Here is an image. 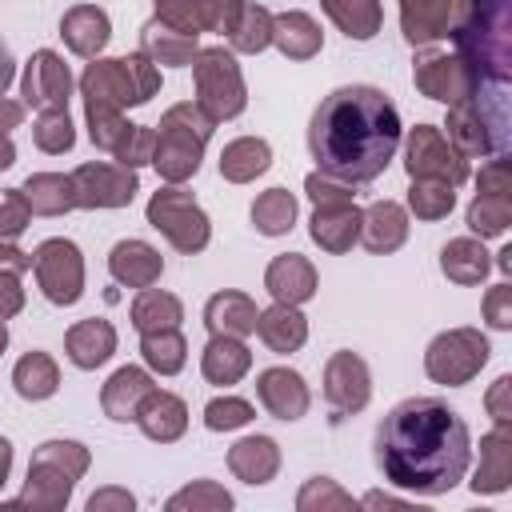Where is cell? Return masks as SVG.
<instances>
[{"label":"cell","instance_id":"1","mask_svg":"<svg viewBox=\"0 0 512 512\" xmlns=\"http://www.w3.org/2000/svg\"><path fill=\"white\" fill-rule=\"evenodd\" d=\"M376 468L388 484L416 496L452 492L472 460V436L456 408L436 396L400 400L376 428Z\"/></svg>","mask_w":512,"mask_h":512},{"label":"cell","instance_id":"2","mask_svg":"<svg viewBox=\"0 0 512 512\" xmlns=\"http://www.w3.org/2000/svg\"><path fill=\"white\" fill-rule=\"evenodd\" d=\"M396 148L400 112L388 92L372 84H344L328 92L308 120V152L316 160V172L352 188L376 180L396 156Z\"/></svg>","mask_w":512,"mask_h":512},{"label":"cell","instance_id":"3","mask_svg":"<svg viewBox=\"0 0 512 512\" xmlns=\"http://www.w3.org/2000/svg\"><path fill=\"white\" fill-rule=\"evenodd\" d=\"M456 56L472 76L468 104L508 152V72H512V0H472L452 32Z\"/></svg>","mask_w":512,"mask_h":512},{"label":"cell","instance_id":"4","mask_svg":"<svg viewBox=\"0 0 512 512\" xmlns=\"http://www.w3.org/2000/svg\"><path fill=\"white\" fill-rule=\"evenodd\" d=\"M92 456L80 440H44L28 460V480L16 500L4 508H32V512H60L72 500L76 480L88 472Z\"/></svg>","mask_w":512,"mask_h":512},{"label":"cell","instance_id":"5","mask_svg":"<svg viewBox=\"0 0 512 512\" xmlns=\"http://www.w3.org/2000/svg\"><path fill=\"white\" fill-rule=\"evenodd\" d=\"M216 120L196 104V100H184V104H172L160 124H156V144H152V168L160 172V180L168 184H184L200 172V160H204V144L212 136Z\"/></svg>","mask_w":512,"mask_h":512},{"label":"cell","instance_id":"6","mask_svg":"<svg viewBox=\"0 0 512 512\" xmlns=\"http://www.w3.org/2000/svg\"><path fill=\"white\" fill-rule=\"evenodd\" d=\"M160 92V68L144 52H128L116 60H92L80 76L84 108H112L124 112L132 104H148Z\"/></svg>","mask_w":512,"mask_h":512},{"label":"cell","instance_id":"7","mask_svg":"<svg viewBox=\"0 0 512 512\" xmlns=\"http://www.w3.org/2000/svg\"><path fill=\"white\" fill-rule=\"evenodd\" d=\"M192 80H196V104L220 124L244 112L248 88L236 56L228 48H200L192 60Z\"/></svg>","mask_w":512,"mask_h":512},{"label":"cell","instance_id":"8","mask_svg":"<svg viewBox=\"0 0 512 512\" xmlns=\"http://www.w3.org/2000/svg\"><path fill=\"white\" fill-rule=\"evenodd\" d=\"M148 224L184 256L204 252L212 240V224L204 216V208L196 204V196L180 184H164L160 192H152L148 200Z\"/></svg>","mask_w":512,"mask_h":512},{"label":"cell","instance_id":"9","mask_svg":"<svg viewBox=\"0 0 512 512\" xmlns=\"http://www.w3.org/2000/svg\"><path fill=\"white\" fill-rule=\"evenodd\" d=\"M488 336L480 328H448L440 332L428 352H424V372L436 380V384H448V388H460L468 384L484 364H488Z\"/></svg>","mask_w":512,"mask_h":512},{"label":"cell","instance_id":"10","mask_svg":"<svg viewBox=\"0 0 512 512\" xmlns=\"http://www.w3.org/2000/svg\"><path fill=\"white\" fill-rule=\"evenodd\" d=\"M404 168L412 180H444V184H464L468 180V160L452 148V140L436 124H416L408 128L404 140Z\"/></svg>","mask_w":512,"mask_h":512},{"label":"cell","instance_id":"11","mask_svg":"<svg viewBox=\"0 0 512 512\" xmlns=\"http://www.w3.org/2000/svg\"><path fill=\"white\" fill-rule=\"evenodd\" d=\"M32 268H36L40 292L52 304L68 308V304H76L84 296V256H80V248L72 240H64V236L44 240L32 252Z\"/></svg>","mask_w":512,"mask_h":512},{"label":"cell","instance_id":"12","mask_svg":"<svg viewBox=\"0 0 512 512\" xmlns=\"http://www.w3.org/2000/svg\"><path fill=\"white\" fill-rule=\"evenodd\" d=\"M68 176H72L76 208H128L132 196L140 192L136 168H124V164L88 160V164L72 168Z\"/></svg>","mask_w":512,"mask_h":512},{"label":"cell","instance_id":"13","mask_svg":"<svg viewBox=\"0 0 512 512\" xmlns=\"http://www.w3.org/2000/svg\"><path fill=\"white\" fill-rule=\"evenodd\" d=\"M472 0H400V32L412 48H428L436 40H452L464 24Z\"/></svg>","mask_w":512,"mask_h":512},{"label":"cell","instance_id":"14","mask_svg":"<svg viewBox=\"0 0 512 512\" xmlns=\"http://www.w3.org/2000/svg\"><path fill=\"white\" fill-rule=\"evenodd\" d=\"M372 396V372L364 364V356L356 352H332L328 364H324V400L332 404V412L340 416H352L368 404Z\"/></svg>","mask_w":512,"mask_h":512},{"label":"cell","instance_id":"15","mask_svg":"<svg viewBox=\"0 0 512 512\" xmlns=\"http://www.w3.org/2000/svg\"><path fill=\"white\" fill-rule=\"evenodd\" d=\"M412 80L416 88L428 96V100H440V104H460L468 100L472 92V76L468 68L460 64L456 52H436V48H424L412 64Z\"/></svg>","mask_w":512,"mask_h":512},{"label":"cell","instance_id":"16","mask_svg":"<svg viewBox=\"0 0 512 512\" xmlns=\"http://www.w3.org/2000/svg\"><path fill=\"white\" fill-rule=\"evenodd\" d=\"M20 96L36 112L68 108V96H72V72H68V64L52 48L32 52V60L24 68V80H20Z\"/></svg>","mask_w":512,"mask_h":512},{"label":"cell","instance_id":"17","mask_svg":"<svg viewBox=\"0 0 512 512\" xmlns=\"http://www.w3.org/2000/svg\"><path fill=\"white\" fill-rule=\"evenodd\" d=\"M360 216L364 208H356V200H324L312 208L308 232L324 252H348L360 240Z\"/></svg>","mask_w":512,"mask_h":512},{"label":"cell","instance_id":"18","mask_svg":"<svg viewBox=\"0 0 512 512\" xmlns=\"http://www.w3.org/2000/svg\"><path fill=\"white\" fill-rule=\"evenodd\" d=\"M256 396H260V404L268 408V416H276V420H284V424L300 420V416L308 412V404H312L304 376L292 372V368H264V372L256 376Z\"/></svg>","mask_w":512,"mask_h":512},{"label":"cell","instance_id":"19","mask_svg":"<svg viewBox=\"0 0 512 512\" xmlns=\"http://www.w3.org/2000/svg\"><path fill=\"white\" fill-rule=\"evenodd\" d=\"M512 484V428L496 424L492 432L480 436V464L472 472V492L476 496H496Z\"/></svg>","mask_w":512,"mask_h":512},{"label":"cell","instance_id":"20","mask_svg":"<svg viewBox=\"0 0 512 512\" xmlns=\"http://www.w3.org/2000/svg\"><path fill=\"white\" fill-rule=\"evenodd\" d=\"M60 36H64V44H68L76 56L96 60V56L108 48V40H112V20H108V12L96 8V4H76V8H68V12L60 16Z\"/></svg>","mask_w":512,"mask_h":512},{"label":"cell","instance_id":"21","mask_svg":"<svg viewBox=\"0 0 512 512\" xmlns=\"http://www.w3.org/2000/svg\"><path fill=\"white\" fill-rule=\"evenodd\" d=\"M316 268H312V260L308 256H300V252H284V256H276L272 264H268V272H264V288H268V296L276 300V304H304V300H312L316 296Z\"/></svg>","mask_w":512,"mask_h":512},{"label":"cell","instance_id":"22","mask_svg":"<svg viewBox=\"0 0 512 512\" xmlns=\"http://www.w3.org/2000/svg\"><path fill=\"white\" fill-rule=\"evenodd\" d=\"M108 272L124 288H152L164 272V260L148 240H120L108 252Z\"/></svg>","mask_w":512,"mask_h":512},{"label":"cell","instance_id":"23","mask_svg":"<svg viewBox=\"0 0 512 512\" xmlns=\"http://www.w3.org/2000/svg\"><path fill=\"white\" fill-rule=\"evenodd\" d=\"M152 388H156V384H152V376H148L144 368L124 364V368H116V372L108 376V384L100 388V408H104L108 420L128 424V420H136V412H140V404H144V396H148Z\"/></svg>","mask_w":512,"mask_h":512},{"label":"cell","instance_id":"24","mask_svg":"<svg viewBox=\"0 0 512 512\" xmlns=\"http://www.w3.org/2000/svg\"><path fill=\"white\" fill-rule=\"evenodd\" d=\"M408 240V212L396 200H376L360 216V244L376 256L396 252Z\"/></svg>","mask_w":512,"mask_h":512},{"label":"cell","instance_id":"25","mask_svg":"<svg viewBox=\"0 0 512 512\" xmlns=\"http://www.w3.org/2000/svg\"><path fill=\"white\" fill-rule=\"evenodd\" d=\"M136 424H140V432H144L148 440L172 444V440H180L184 428H188V408H184V400H180L176 392L152 388V392L144 396L140 412H136Z\"/></svg>","mask_w":512,"mask_h":512},{"label":"cell","instance_id":"26","mask_svg":"<svg viewBox=\"0 0 512 512\" xmlns=\"http://www.w3.org/2000/svg\"><path fill=\"white\" fill-rule=\"evenodd\" d=\"M64 352H68V360H72L76 368L92 372V368H100V364L116 352V328H112L108 320H100V316L76 320V324L68 328V336H64Z\"/></svg>","mask_w":512,"mask_h":512},{"label":"cell","instance_id":"27","mask_svg":"<svg viewBox=\"0 0 512 512\" xmlns=\"http://www.w3.org/2000/svg\"><path fill=\"white\" fill-rule=\"evenodd\" d=\"M256 336L276 352V356H288V352H300L304 340H308V320L300 312V304H272L256 316Z\"/></svg>","mask_w":512,"mask_h":512},{"label":"cell","instance_id":"28","mask_svg":"<svg viewBox=\"0 0 512 512\" xmlns=\"http://www.w3.org/2000/svg\"><path fill=\"white\" fill-rule=\"evenodd\" d=\"M228 468L244 484H268L280 472V448L272 436H244L228 448Z\"/></svg>","mask_w":512,"mask_h":512},{"label":"cell","instance_id":"29","mask_svg":"<svg viewBox=\"0 0 512 512\" xmlns=\"http://www.w3.org/2000/svg\"><path fill=\"white\" fill-rule=\"evenodd\" d=\"M140 52L152 60V64H164V68H188L200 52L196 36L192 32H176L168 24H160L156 16L140 28Z\"/></svg>","mask_w":512,"mask_h":512},{"label":"cell","instance_id":"30","mask_svg":"<svg viewBox=\"0 0 512 512\" xmlns=\"http://www.w3.org/2000/svg\"><path fill=\"white\" fill-rule=\"evenodd\" d=\"M256 304H252V296H244V292H216V296H208V304H204V324H208V332L212 336H252L256 332Z\"/></svg>","mask_w":512,"mask_h":512},{"label":"cell","instance_id":"31","mask_svg":"<svg viewBox=\"0 0 512 512\" xmlns=\"http://www.w3.org/2000/svg\"><path fill=\"white\" fill-rule=\"evenodd\" d=\"M488 268H492V260H488V248H484L480 236H456V240H448L440 248V272L452 284L472 288V284H480L488 276Z\"/></svg>","mask_w":512,"mask_h":512},{"label":"cell","instance_id":"32","mask_svg":"<svg viewBox=\"0 0 512 512\" xmlns=\"http://www.w3.org/2000/svg\"><path fill=\"white\" fill-rule=\"evenodd\" d=\"M252 368V352L240 336H212L200 352V372L208 384H236Z\"/></svg>","mask_w":512,"mask_h":512},{"label":"cell","instance_id":"33","mask_svg":"<svg viewBox=\"0 0 512 512\" xmlns=\"http://www.w3.org/2000/svg\"><path fill=\"white\" fill-rule=\"evenodd\" d=\"M272 44L288 60H312L324 48V32L308 12H280L272 16Z\"/></svg>","mask_w":512,"mask_h":512},{"label":"cell","instance_id":"34","mask_svg":"<svg viewBox=\"0 0 512 512\" xmlns=\"http://www.w3.org/2000/svg\"><path fill=\"white\" fill-rule=\"evenodd\" d=\"M32 216H64L76 208V192H72V176L64 172H32L20 184Z\"/></svg>","mask_w":512,"mask_h":512},{"label":"cell","instance_id":"35","mask_svg":"<svg viewBox=\"0 0 512 512\" xmlns=\"http://www.w3.org/2000/svg\"><path fill=\"white\" fill-rule=\"evenodd\" d=\"M268 164H272V148L260 136H240V140L224 144V152H220V176L228 184H248L260 172H268Z\"/></svg>","mask_w":512,"mask_h":512},{"label":"cell","instance_id":"36","mask_svg":"<svg viewBox=\"0 0 512 512\" xmlns=\"http://www.w3.org/2000/svg\"><path fill=\"white\" fill-rule=\"evenodd\" d=\"M320 8L348 40H372L384 24L380 0H320Z\"/></svg>","mask_w":512,"mask_h":512},{"label":"cell","instance_id":"37","mask_svg":"<svg viewBox=\"0 0 512 512\" xmlns=\"http://www.w3.org/2000/svg\"><path fill=\"white\" fill-rule=\"evenodd\" d=\"M132 324L140 332H160V328H180L184 320V304L172 296V292H160V288H140L136 300H132Z\"/></svg>","mask_w":512,"mask_h":512},{"label":"cell","instance_id":"38","mask_svg":"<svg viewBox=\"0 0 512 512\" xmlns=\"http://www.w3.org/2000/svg\"><path fill=\"white\" fill-rule=\"evenodd\" d=\"M12 384L24 400H48L60 388V368L48 352H24L12 368Z\"/></svg>","mask_w":512,"mask_h":512},{"label":"cell","instance_id":"39","mask_svg":"<svg viewBox=\"0 0 512 512\" xmlns=\"http://www.w3.org/2000/svg\"><path fill=\"white\" fill-rule=\"evenodd\" d=\"M140 356L152 372L160 376H176L188 360V344L180 336V328H160V332H140Z\"/></svg>","mask_w":512,"mask_h":512},{"label":"cell","instance_id":"40","mask_svg":"<svg viewBox=\"0 0 512 512\" xmlns=\"http://www.w3.org/2000/svg\"><path fill=\"white\" fill-rule=\"evenodd\" d=\"M252 224L260 236H284L296 224V196L288 188H268L252 200Z\"/></svg>","mask_w":512,"mask_h":512},{"label":"cell","instance_id":"41","mask_svg":"<svg viewBox=\"0 0 512 512\" xmlns=\"http://www.w3.org/2000/svg\"><path fill=\"white\" fill-rule=\"evenodd\" d=\"M512 224V192H476V200L468 204V228L488 240L500 236Z\"/></svg>","mask_w":512,"mask_h":512},{"label":"cell","instance_id":"42","mask_svg":"<svg viewBox=\"0 0 512 512\" xmlns=\"http://www.w3.org/2000/svg\"><path fill=\"white\" fill-rule=\"evenodd\" d=\"M228 40H232L236 52H248V56L264 52L272 44V12L260 8V4H240V16H236Z\"/></svg>","mask_w":512,"mask_h":512},{"label":"cell","instance_id":"43","mask_svg":"<svg viewBox=\"0 0 512 512\" xmlns=\"http://www.w3.org/2000/svg\"><path fill=\"white\" fill-rule=\"evenodd\" d=\"M456 204V188L444 180H412L408 188V212L416 220H444Z\"/></svg>","mask_w":512,"mask_h":512},{"label":"cell","instance_id":"44","mask_svg":"<svg viewBox=\"0 0 512 512\" xmlns=\"http://www.w3.org/2000/svg\"><path fill=\"white\" fill-rule=\"evenodd\" d=\"M232 492H224L216 480H192L188 488L168 496V512H228Z\"/></svg>","mask_w":512,"mask_h":512},{"label":"cell","instance_id":"45","mask_svg":"<svg viewBox=\"0 0 512 512\" xmlns=\"http://www.w3.org/2000/svg\"><path fill=\"white\" fill-rule=\"evenodd\" d=\"M32 140H36V148L48 152V156L72 152L76 128H72V120H68V108H48V112H40L36 124H32Z\"/></svg>","mask_w":512,"mask_h":512},{"label":"cell","instance_id":"46","mask_svg":"<svg viewBox=\"0 0 512 512\" xmlns=\"http://www.w3.org/2000/svg\"><path fill=\"white\" fill-rule=\"evenodd\" d=\"M296 508H300V512H340V508H352V496H348L336 480H328V476H312V480L300 488Z\"/></svg>","mask_w":512,"mask_h":512},{"label":"cell","instance_id":"47","mask_svg":"<svg viewBox=\"0 0 512 512\" xmlns=\"http://www.w3.org/2000/svg\"><path fill=\"white\" fill-rule=\"evenodd\" d=\"M32 224V208L20 188H0V244H16Z\"/></svg>","mask_w":512,"mask_h":512},{"label":"cell","instance_id":"48","mask_svg":"<svg viewBox=\"0 0 512 512\" xmlns=\"http://www.w3.org/2000/svg\"><path fill=\"white\" fill-rule=\"evenodd\" d=\"M84 120H88V136L96 148L104 152H116V144L124 140V132L132 128L124 120V112H112V108H84Z\"/></svg>","mask_w":512,"mask_h":512},{"label":"cell","instance_id":"49","mask_svg":"<svg viewBox=\"0 0 512 512\" xmlns=\"http://www.w3.org/2000/svg\"><path fill=\"white\" fill-rule=\"evenodd\" d=\"M252 416H256V412H252V404H248V400H240V396H216V400H208V408H204V424H208L212 432L244 428Z\"/></svg>","mask_w":512,"mask_h":512},{"label":"cell","instance_id":"50","mask_svg":"<svg viewBox=\"0 0 512 512\" xmlns=\"http://www.w3.org/2000/svg\"><path fill=\"white\" fill-rule=\"evenodd\" d=\"M152 144H156V128L152 124H132L112 156L124 168H140V164H152Z\"/></svg>","mask_w":512,"mask_h":512},{"label":"cell","instance_id":"51","mask_svg":"<svg viewBox=\"0 0 512 512\" xmlns=\"http://www.w3.org/2000/svg\"><path fill=\"white\" fill-rule=\"evenodd\" d=\"M156 20L176 32L200 36V0H156Z\"/></svg>","mask_w":512,"mask_h":512},{"label":"cell","instance_id":"52","mask_svg":"<svg viewBox=\"0 0 512 512\" xmlns=\"http://www.w3.org/2000/svg\"><path fill=\"white\" fill-rule=\"evenodd\" d=\"M484 320L496 332H508L512 328V284L508 280H500V284H492L484 292Z\"/></svg>","mask_w":512,"mask_h":512},{"label":"cell","instance_id":"53","mask_svg":"<svg viewBox=\"0 0 512 512\" xmlns=\"http://www.w3.org/2000/svg\"><path fill=\"white\" fill-rule=\"evenodd\" d=\"M244 0H200V32H232Z\"/></svg>","mask_w":512,"mask_h":512},{"label":"cell","instance_id":"54","mask_svg":"<svg viewBox=\"0 0 512 512\" xmlns=\"http://www.w3.org/2000/svg\"><path fill=\"white\" fill-rule=\"evenodd\" d=\"M304 192H308V200H312V204H324V200H352V196H356V192H352V184L332 180V176H324V172H308Z\"/></svg>","mask_w":512,"mask_h":512},{"label":"cell","instance_id":"55","mask_svg":"<svg viewBox=\"0 0 512 512\" xmlns=\"http://www.w3.org/2000/svg\"><path fill=\"white\" fill-rule=\"evenodd\" d=\"M484 408L496 424H512V376H496V384L484 396Z\"/></svg>","mask_w":512,"mask_h":512},{"label":"cell","instance_id":"56","mask_svg":"<svg viewBox=\"0 0 512 512\" xmlns=\"http://www.w3.org/2000/svg\"><path fill=\"white\" fill-rule=\"evenodd\" d=\"M136 496L128 488H100L88 496V512H132Z\"/></svg>","mask_w":512,"mask_h":512},{"label":"cell","instance_id":"57","mask_svg":"<svg viewBox=\"0 0 512 512\" xmlns=\"http://www.w3.org/2000/svg\"><path fill=\"white\" fill-rule=\"evenodd\" d=\"M20 308H24L20 272H4V268H0V320H12Z\"/></svg>","mask_w":512,"mask_h":512},{"label":"cell","instance_id":"58","mask_svg":"<svg viewBox=\"0 0 512 512\" xmlns=\"http://www.w3.org/2000/svg\"><path fill=\"white\" fill-rule=\"evenodd\" d=\"M0 268H4V272H20V276H24V272L32 268V252H20L16 244H0Z\"/></svg>","mask_w":512,"mask_h":512},{"label":"cell","instance_id":"59","mask_svg":"<svg viewBox=\"0 0 512 512\" xmlns=\"http://www.w3.org/2000/svg\"><path fill=\"white\" fill-rule=\"evenodd\" d=\"M20 120H24V104H16V100L0 96V136H8Z\"/></svg>","mask_w":512,"mask_h":512},{"label":"cell","instance_id":"60","mask_svg":"<svg viewBox=\"0 0 512 512\" xmlns=\"http://www.w3.org/2000/svg\"><path fill=\"white\" fill-rule=\"evenodd\" d=\"M12 76H16V60H12V52H8V44H4V36H0V96H4V88L12 84Z\"/></svg>","mask_w":512,"mask_h":512},{"label":"cell","instance_id":"61","mask_svg":"<svg viewBox=\"0 0 512 512\" xmlns=\"http://www.w3.org/2000/svg\"><path fill=\"white\" fill-rule=\"evenodd\" d=\"M360 504L364 508H408V500H396L388 492H368V496H360Z\"/></svg>","mask_w":512,"mask_h":512},{"label":"cell","instance_id":"62","mask_svg":"<svg viewBox=\"0 0 512 512\" xmlns=\"http://www.w3.org/2000/svg\"><path fill=\"white\" fill-rule=\"evenodd\" d=\"M8 472H12V440L0 436V488L8 484Z\"/></svg>","mask_w":512,"mask_h":512},{"label":"cell","instance_id":"63","mask_svg":"<svg viewBox=\"0 0 512 512\" xmlns=\"http://www.w3.org/2000/svg\"><path fill=\"white\" fill-rule=\"evenodd\" d=\"M12 164H16V148L8 136H0V168H12Z\"/></svg>","mask_w":512,"mask_h":512},{"label":"cell","instance_id":"64","mask_svg":"<svg viewBox=\"0 0 512 512\" xmlns=\"http://www.w3.org/2000/svg\"><path fill=\"white\" fill-rule=\"evenodd\" d=\"M496 264H500V272H512V244H508V248L496 256Z\"/></svg>","mask_w":512,"mask_h":512}]
</instances>
